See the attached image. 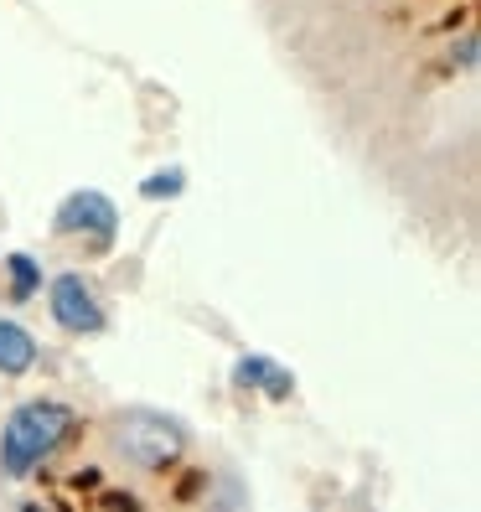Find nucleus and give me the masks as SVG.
I'll return each mask as SVG.
<instances>
[{
    "instance_id": "nucleus-1",
    "label": "nucleus",
    "mask_w": 481,
    "mask_h": 512,
    "mask_svg": "<svg viewBox=\"0 0 481 512\" xmlns=\"http://www.w3.org/2000/svg\"><path fill=\"white\" fill-rule=\"evenodd\" d=\"M73 435H78V414L68 404H57V399L21 404L6 419V430H0V471H6V476H32Z\"/></svg>"
},
{
    "instance_id": "nucleus-2",
    "label": "nucleus",
    "mask_w": 481,
    "mask_h": 512,
    "mask_svg": "<svg viewBox=\"0 0 481 512\" xmlns=\"http://www.w3.org/2000/svg\"><path fill=\"white\" fill-rule=\"evenodd\" d=\"M109 445L114 456H125L135 471H150V476H166L187 450V430L182 419H171L161 409H125L109 419Z\"/></svg>"
},
{
    "instance_id": "nucleus-3",
    "label": "nucleus",
    "mask_w": 481,
    "mask_h": 512,
    "mask_svg": "<svg viewBox=\"0 0 481 512\" xmlns=\"http://www.w3.org/2000/svg\"><path fill=\"white\" fill-rule=\"evenodd\" d=\"M52 228L63 238H88L94 249H104L114 238V228H119V213H114V202L104 192H73V197H63V207H57Z\"/></svg>"
},
{
    "instance_id": "nucleus-4",
    "label": "nucleus",
    "mask_w": 481,
    "mask_h": 512,
    "mask_svg": "<svg viewBox=\"0 0 481 512\" xmlns=\"http://www.w3.org/2000/svg\"><path fill=\"white\" fill-rule=\"evenodd\" d=\"M52 321L73 331V337H94V331H104V306H99V290L88 285L83 275H57L52 280Z\"/></svg>"
},
{
    "instance_id": "nucleus-5",
    "label": "nucleus",
    "mask_w": 481,
    "mask_h": 512,
    "mask_svg": "<svg viewBox=\"0 0 481 512\" xmlns=\"http://www.w3.org/2000/svg\"><path fill=\"white\" fill-rule=\"evenodd\" d=\"M32 363H37V337L21 321H0V373L21 378Z\"/></svg>"
},
{
    "instance_id": "nucleus-6",
    "label": "nucleus",
    "mask_w": 481,
    "mask_h": 512,
    "mask_svg": "<svg viewBox=\"0 0 481 512\" xmlns=\"http://www.w3.org/2000/svg\"><path fill=\"white\" fill-rule=\"evenodd\" d=\"M233 383L264 388L269 399H290V388H295V378H290L285 368H275V363H264V357H244V363L233 368Z\"/></svg>"
},
{
    "instance_id": "nucleus-7",
    "label": "nucleus",
    "mask_w": 481,
    "mask_h": 512,
    "mask_svg": "<svg viewBox=\"0 0 481 512\" xmlns=\"http://www.w3.org/2000/svg\"><path fill=\"white\" fill-rule=\"evenodd\" d=\"M6 269H11V300H32L42 290V269H37L32 254H11Z\"/></svg>"
},
{
    "instance_id": "nucleus-8",
    "label": "nucleus",
    "mask_w": 481,
    "mask_h": 512,
    "mask_svg": "<svg viewBox=\"0 0 481 512\" xmlns=\"http://www.w3.org/2000/svg\"><path fill=\"white\" fill-rule=\"evenodd\" d=\"M182 182H187V176L182 171H156V176H150V182L140 187V197H150V202H156V197H176V192H182Z\"/></svg>"
},
{
    "instance_id": "nucleus-9",
    "label": "nucleus",
    "mask_w": 481,
    "mask_h": 512,
    "mask_svg": "<svg viewBox=\"0 0 481 512\" xmlns=\"http://www.w3.org/2000/svg\"><path fill=\"white\" fill-rule=\"evenodd\" d=\"M202 487H207V471H192V476L182 481V487H176V497H182V502H192V497H197Z\"/></svg>"
},
{
    "instance_id": "nucleus-10",
    "label": "nucleus",
    "mask_w": 481,
    "mask_h": 512,
    "mask_svg": "<svg viewBox=\"0 0 481 512\" xmlns=\"http://www.w3.org/2000/svg\"><path fill=\"white\" fill-rule=\"evenodd\" d=\"M104 507H135L130 492H104Z\"/></svg>"
}]
</instances>
